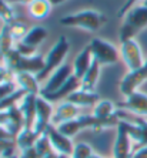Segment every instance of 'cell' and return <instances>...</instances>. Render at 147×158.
Returning <instances> with one entry per match:
<instances>
[{
	"instance_id": "44",
	"label": "cell",
	"mask_w": 147,
	"mask_h": 158,
	"mask_svg": "<svg viewBox=\"0 0 147 158\" xmlns=\"http://www.w3.org/2000/svg\"><path fill=\"white\" fill-rule=\"evenodd\" d=\"M69 158H71V157H69Z\"/></svg>"
},
{
	"instance_id": "45",
	"label": "cell",
	"mask_w": 147,
	"mask_h": 158,
	"mask_svg": "<svg viewBox=\"0 0 147 158\" xmlns=\"http://www.w3.org/2000/svg\"><path fill=\"white\" fill-rule=\"evenodd\" d=\"M103 158H104V157H103Z\"/></svg>"
},
{
	"instance_id": "29",
	"label": "cell",
	"mask_w": 147,
	"mask_h": 158,
	"mask_svg": "<svg viewBox=\"0 0 147 158\" xmlns=\"http://www.w3.org/2000/svg\"><path fill=\"white\" fill-rule=\"evenodd\" d=\"M94 154L92 145H89L87 143H77L74 144V150L71 158H90Z\"/></svg>"
},
{
	"instance_id": "11",
	"label": "cell",
	"mask_w": 147,
	"mask_h": 158,
	"mask_svg": "<svg viewBox=\"0 0 147 158\" xmlns=\"http://www.w3.org/2000/svg\"><path fill=\"white\" fill-rule=\"evenodd\" d=\"M119 108L127 110L140 117H147V94L141 91L133 93L132 96L126 97V100L119 106Z\"/></svg>"
},
{
	"instance_id": "21",
	"label": "cell",
	"mask_w": 147,
	"mask_h": 158,
	"mask_svg": "<svg viewBox=\"0 0 147 158\" xmlns=\"http://www.w3.org/2000/svg\"><path fill=\"white\" fill-rule=\"evenodd\" d=\"M16 43L17 41L15 40V37L11 34L9 23H4L2 30H0V60H3L4 56L16 47Z\"/></svg>"
},
{
	"instance_id": "9",
	"label": "cell",
	"mask_w": 147,
	"mask_h": 158,
	"mask_svg": "<svg viewBox=\"0 0 147 158\" xmlns=\"http://www.w3.org/2000/svg\"><path fill=\"white\" fill-rule=\"evenodd\" d=\"M73 66L71 64H62L59 69H56L52 74H50V77L46 80L44 85L41 87V91L40 94H49V93H54L56 90H59L67 80H69L71 76H73Z\"/></svg>"
},
{
	"instance_id": "4",
	"label": "cell",
	"mask_w": 147,
	"mask_h": 158,
	"mask_svg": "<svg viewBox=\"0 0 147 158\" xmlns=\"http://www.w3.org/2000/svg\"><path fill=\"white\" fill-rule=\"evenodd\" d=\"M90 52L93 54V59L97 63H100L102 66H110V64H116L120 59V50L114 47V44L110 41L94 37L90 40L87 44Z\"/></svg>"
},
{
	"instance_id": "35",
	"label": "cell",
	"mask_w": 147,
	"mask_h": 158,
	"mask_svg": "<svg viewBox=\"0 0 147 158\" xmlns=\"http://www.w3.org/2000/svg\"><path fill=\"white\" fill-rule=\"evenodd\" d=\"M19 155H20V158H40V155H39V152L36 151L34 147L27 148V150H24V151H20Z\"/></svg>"
},
{
	"instance_id": "1",
	"label": "cell",
	"mask_w": 147,
	"mask_h": 158,
	"mask_svg": "<svg viewBox=\"0 0 147 158\" xmlns=\"http://www.w3.org/2000/svg\"><path fill=\"white\" fill-rule=\"evenodd\" d=\"M106 22L107 19L97 10H81L74 15L63 16L59 20L64 27H76L87 31H97Z\"/></svg>"
},
{
	"instance_id": "13",
	"label": "cell",
	"mask_w": 147,
	"mask_h": 158,
	"mask_svg": "<svg viewBox=\"0 0 147 158\" xmlns=\"http://www.w3.org/2000/svg\"><path fill=\"white\" fill-rule=\"evenodd\" d=\"M80 108L77 106H74L73 103L70 101H63L62 104L54 108V115H53V125H59L62 123L70 121V120H74V118L80 117Z\"/></svg>"
},
{
	"instance_id": "40",
	"label": "cell",
	"mask_w": 147,
	"mask_h": 158,
	"mask_svg": "<svg viewBox=\"0 0 147 158\" xmlns=\"http://www.w3.org/2000/svg\"><path fill=\"white\" fill-rule=\"evenodd\" d=\"M17 3H23V4H29V3H32L33 0H16Z\"/></svg>"
},
{
	"instance_id": "28",
	"label": "cell",
	"mask_w": 147,
	"mask_h": 158,
	"mask_svg": "<svg viewBox=\"0 0 147 158\" xmlns=\"http://www.w3.org/2000/svg\"><path fill=\"white\" fill-rule=\"evenodd\" d=\"M34 148H36V151L39 152L40 158L44 157V155L50 154V152H53L52 143H50V140H49V137L46 135V134H41V135L39 137V140L36 141V145H34Z\"/></svg>"
},
{
	"instance_id": "5",
	"label": "cell",
	"mask_w": 147,
	"mask_h": 158,
	"mask_svg": "<svg viewBox=\"0 0 147 158\" xmlns=\"http://www.w3.org/2000/svg\"><path fill=\"white\" fill-rule=\"evenodd\" d=\"M120 59L124 61V64H126V67L129 69V71L137 70L140 67H143L147 61V60H144L141 47H140V44L136 41V39L121 41Z\"/></svg>"
},
{
	"instance_id": "24",
	"label": "cell",
	"mask_w": 147,
	"mask_h": 158,
	"mask_svg": "<svg viewBox=\"0 0 147 158\" xmlns=\"http://www.w3.org/2000/svg\"><path fill=\"white\" fill-rule=\"evenodd\" d=\"M116 111H117V108L110 100H100L94 106V110L92 114L100 120H109V118L116 115Z\"/></svg>"
},
{
	"instance_id": "2",
	"label": "cell",
	"mask_w": 147,
	"mask_h": 158,
	"mask_svg": "<svg viewBox=\"0 0 147 158\" xmlns=\"http://www.w3.org/2000/svg\"><path fill=\"white\" fill-rule=\"evenodd\" d=\"M69 52H70L69 40L64 36L59 37L57 41L54 43V46L52 47V50L44 56V69L37 74V80L40 81V83L47 80L50 77V74L56 69H59L62 64H64L63 61L66 59V56L69 54Z\"/></svg>"
},
{
	"instance_id": "12",
	"label": "cell",
	"mask_w": 147,
	"mask_h": 158,
	"mask_svg": "<svg viewBox=\"0 0 147 158\" xmlns=\"http://www.w3.org/2000/svg\"><path fill=\"white\" fill-rule=\"evenodd\" d=\"M79 88H80V78L76 77L73 74L59 90H56L54 93H49V94H40V96H43L44 98H47L50 103L66 101V100L69 98L70 94H73L74 91H77Z\"/></svg>"
},
{
	"instance_id": "19",
	"label": "cell",
	"mask_w": 147,
	"mask_h": 158,
	"mask_svg": "<svg viewBox=\"0 0 147 158\" xmlns=\"http://www.w3.org/2000/svg\"><path fill=\"white\" fill-rule=\"evenodd\" d=\"M52 7L53 4L50 3V0H33L27 4V13L36 20H43L50 15Z\"/></svg>"
},
{
	"instance_id": "25",
	"label": "cell",
	"mask_w": 147,
	"mask_h": 158,
	"mask_svg": "<svg viewBox=\"0 0 147 158\" xmlns=\"http://www.w3.org/2000/svg\"><path fill=\"white\" fill-rule=\"evenodd\" d=\"M27 93L24 91V90H22V88H17L15 93H11L10 96L4 97L3 100H0V113H3V111H7L10 110L11 107L17 106L20 101H22V98L24 96H26Z\"/></svg>"
},
{
	"instance_id": "30",
	"label": "cell",
	"mask_w": 147,
	"mask_h": 158,
	"mask_svg": "<svg viewBox=\"0 0 147 158\" xmlns=\"http://www.w3.org/2000/svg\"><path fill=\"white\" fill-rule=\"evenodd\" d=\"M15 13L13 9L9 6V3L6 0H0V20H3L4 23H10L15 19Z\"/></svg>"
},
{
	"instance_id": "7",
	"label": "cell",
	"mask_w": 147,
	"mask_h": 158,
	"mask_svg": "<svg viewBox=\"0 0 147 158\" xmlns=\"http://www.w3.org/2000/svg\"><path fill=\"white\" fill-rule=\"evenodd\" d=\"M44 134L49 137V140L52 143V147H53V151H54V152L67 155V157H71L73 150H74V144H73V140H71L70 137H66L64 134H62V132L57 130V127L53 124L49 125Z\"/></svg>"
},
{
	"instance_id": "34",
	"label": "cell",
	"mask_w": 147,
	"mask_h": 158,
	"mask_svg": "<svg viewBox=\"0 0 147 158\" xmlns=\"http://www.w3.org/2000/svg\"><path fill=\"white\" fill-rule=\"evenodd\" d=\"M139 2H140V0H126L124 4L121 6L120 11H119V17L123 19L126 16V13H127L130 9H133L134 6H137V4H139Z\"/></svg>"
},
{
	"instance_id": "39",
	"label": "cell",
	"mask_w": 147,
	"mask_h": 158,
	"mask_svg": "<svg viewBox=\"0 0 147 158\" xmlns=\"http://www.w3.org/2000/svg\"><path fill=\"white\" fill-rule=\"evenodd\" d=\"M41 158H57V152H50V154H47V155H44V157H41Z\"/></svg>"
},
{
	"instance_id": "18",
	"label": "cell",
	"mask_w": 147,
	"mask_h": 158,
	"mask_svg": "<svg viewBox=\"0 0 147 158\" xmlns=\"http://www.w3.org/2000/svg\"><path fill=\"white\" fill-rule=\"evenodd\" d=\"M16 84L27 94H40L41 87L40 81L37 80L36 74L32 73H17L16 74Z\"/></svg>"
},
{
	"instance_id": "6",
	"label": "cell",
	"mask_w": 147,
	"mask_h": 158,
	"mask_svg": "<svg viewBox=\"0 0 147 158\" xmlns=\"http://www.w3.org/2000/svg\"><path fill=\"white\" fill-rule=\"evenodd\" d=\"M53 115H54L53 103H50L47 98L39 94L36 98V123L33 127V130L39 135L46 132L47 127L53 121Z\"/></svg>"
},
{
	"instance_id": "41",
	"label": "cell",
	"mask_w": 147,
	"mask_h": 158,
	"mask_svg": "<svg viewBox=\"0 0 147 158\" xmlns=\"http://www.w3.org/2000/svg\"><path fill=\"white\" fill-rule=\"evenodd\" d=\"M90 158H103V157H102V155H99V154H96V152H94V154H93Z\"/></svg>"
},
{
	"instance_id": "8",
	"label": "cell",
	"mask_w": 147,
	"mask_h": 158,
	"mask_svg": "<svg viewBox=\"0 0 147 158\" xmlns=\"http://www.w3.org/2000/svg\"><path fill=\"white\" fill-rule=\"evenodd\" d=\"M147 81V61L143 67L137 70H132L126 74L120 83V93L124 97L132 96L133 93L137 91V88Z\"/></svg>"
},
{
	"instance_id": "17",
	"label": "cell",
	"mask_w": 147,
	"mask_h": 158,
	"mask_svg": "<svg viewBox=\"0 0 147 158\" xmlns=\"http://www.w3.org/2000/svg\"><path fill=\"white\" fill-rule=\"evenodd\" d=\"M44 69V56L36 54L33 57H23L20 59L16 69V74L17 73H32V74H39Z\"/></svg>"
},
{
	"instance_id": "14",
	"label": "cell",
	"mask_w": 147,
	"mask_h": 158,
	"mask_svg": "<svg viewBox=\"0 0 147 158\" xmlns=\"http://www.w3.org/2000/svg\"><path fill=\"white\" fill-rule=\"evenodd\" d=\"M39 94H26L19 103V107L24 117V128L33 130L36 123V98Z\"/></svg>"
},
{
	"instance_id": "20",
	"label": "cell",
	"mask_w": 147,
	"mask_h": 158,
	"mask_svg": "<svg viewBox=\"0 0 147 158\" xmlns=\"http://www.w3.org/2000/svg\"><path fill=\"white\" fill-rule=\"evenodd\" d=\"M100 67L102 64L97 63L94 60L92 64V67L87 70V73L83 76V78L80 80V88L81 90H86V91H94V87L99 81L100 77Z\"/></svg>"
},
{
	"instance_id": "43",
	"label": "cell",
	"mask_w": 147,
	"mask_h": 158,
	"mask_svg": "<svg viewBox=\"0 0 147 158\" xmlns=\"http://www.w3.org/2000/svg\"><path fill=\"white\" fill-rule=\"evenodd\" d=\"M0 158H3V157H0Z\"/></svg>"
},
{
	"instance_id": "36",
	"label": "cell",
	"mask_w": 147,
	"mask_h": 158,
	"mask_svg": "<svg viewBox=\"0 0 147 158\" xmlns=\"http://www.w3.org/2000/svg\"><path fill=\"white\" fill-rule=\"evenodd\" d=\"M10 140H16L15 135H13L6 127L0 125V143H2V141H10Z\"/></svg>"
},
{
	"instance_id": "3",
	"label": "cell",
	"mask_w": 147,
	"mask_h": 158,
	"mask_svg": "<svg viewBox=\"0 0 147 158\" xmlns=\"http://www.w3.org/2000/svg\"><path fill=\"white\" fill-rule=\"evenodd\" d=\"M120 29V41L132 40L139 31L147 27V6L137 4L126 13Z\"/></svg>"
},
{
	"instance_id": "38",
	"label": "cell",
	"mask_w": 147,
	"mask_h": 158,
	"mask_svg": "<svg viewBox=\"0 0 147 158\" xmlns=\"http://www.w3.org/2000/svg\"><path fill=\"white\" fill-rule=\"evenodd\" d=\"M64 2H67V0H50V3H52L53 6H59V4H63Z\"/></svg>"
},
{
	"instance_id": "31",
	"label": "cell",
	"mask_w": 147,
	"mask_h": 158,
	"mask_svg": "<svg viewBox=\"0 0 147 158\" xmlns=\"http://www.w3.org/2000/svg\"><path fill=\"white\" fill-rule=\"evenodd\" d=\"M9 83H16V74L4 64H0V85Z\"/></svg>"
},
{
	"instance_id": "16",
	"label": "cell",
	"mask_w": 147,
	"mask_h": 158,
	"mask_svg": "<svg viewBox=\"0 0 147 158\" xmlns=\"http://www.w3.org/2000/svg\"><path fill=\"white\" fill-rule=\"evenodd\" d=\"M93 61H94V59H93L92 52H90L89 46H86V47L83 48L77 56H76V59H74V61H73V73H74V76L81 80L83 76L87 73V70L92 67Z\"/></svg>"
},
{
	"instance_id": "32",
	"label": "cell",
	"mask_w": 147,
	"mask_h": 158,
	"mask_svg": "<svg viewBox=\"0 0 147 158\" xmlns=\"http://www.w3.org/2000/svg\"><path fill=\"white\" fill-rule=\"evenodd\" d=\"M16 50H17L23 57H33V56L37 54L36 47H32V46L23 43V41H17V43H16Z\"/></svg>"
},
{
	"instance_id": "37",
	"label": "cell",
	"mask_w": 147,
	"mask_h": 158,
	"mask_svg": "<svg viewBox=\"0 0 147 158\" xmlns=\"http://www.w3.org/2000/svg\"><path fill=\"white\" fill-rule=\"evenodd\" d=\"M132 158H147V147L139 148L132 154Z\"/></svg>"
},
{
	"instance_id": "23",
	"label": "cell",
	"mask_w": 147,
	"mask_h": 158,
	"mask_svg": "<svg viewBox=\"0 0 147 158\" xmlns=\"http://www.w3.org/2000/svg\"><path fill=\"white\" fill-rule=\"evenodd\" d=\"M49 31L44 27L41 26H34V27H30L29 31L26 33V36L23 37V43L29 44L32 47H36L37 46H40L44 40H46V37H47Z\"/></svg>"
},
{
	"instance_id": "10",
	"label": "cell",
	"mask_w": 147,
	"mask_h": 158,
	"mask_svg": "<svg viewBox=\"0 0 147 158\" xmlns=\"http://www.w3.org/2000/svg\"><path fill=\"white\" fill-rule=\"evenodd\" d=\"M133 154V140L130 138L124 125H117V134L113 145V158H132Z\"/></svg>"
},
{
	"instance_id": "27",
	"label": "cell",
	"mask_w": 147,
	"mask_h": 158,
	"mask_svg": "<svg viewBox=\"0 0 147 158\" xmlns=\"http://www.w3.org/2000/svg\"><path fill=\"white\" fill-rule=\"evenodd\" d=\"M9 26H10L11 34H13V37H15L16 41H22L23 37L26 36V33L29 31L24 20H22V19H19V17L13 19V20L9 23Z\"/></svg>"
},
{
	"instance_id": "15",
	"label": "cell",
	"mask_w": 147,
	"mask_h": 158,
	"mask_svg": "<svg viewBox=\"0 0 147 158\" xmlns=\"http://www.w3.org/2000/svg\"><path fill=\"white\" fill-rule=\"evenodd\" d=\"M66 101L73 103L74 106H77L79 108H87V107H94L96 104L99 103L100 96L96 91H86V90L79 88L77 91H74L73 94H70Z\"/></svg>"
},
{
	"instance_id": "33",
	"label": "cell",
	"mask_w": 147,
	"mask_h": 158,
	"mask_svg": "<svg viewBox=\"0 0 147 158\" xmlns=\"http://www.w3.org/2000/svg\"><path fill=\"white\" fill-rule=\"evenodd\" d=\"M17 84L16 83H9V84H3L0 85V100H3L4 97L10 96L11 93H15L17 90Z\"/></svg>"
},
{
	"instance_id": "22",
	"label": "cell",
	"mask_w": 147,
	"mask_h": 158,
	"mask_svg": "<svg viewBox=\"0 0 147 158\" xmlns=\"http://www.w3.org/2000/svg\"><path fill=\"white\" fill-rule=\"evenodd\" d=\"M39 134H37L34 130L30 128H23L22 131L17 134L16 137V147H17V151H24L27 148H33L36 145V141L39 140Z\"/></svg>"
},
{
	"instance_id": "26",
	"label": "cell",
	"mask_w": 147,
	"mask_h": 158,
	"mask_svg": "<svg viewBox=\"0 0 147 158\" xmlns=\"http://www.w3.org/2000/svg\"><path fill=\"white\" fill-rule=\"evenodd\" d=\"M56 127H57V130H59L62 134H64L66 137H70V138H73L74 135H77L81 130H84L79 118H74V120H70V121L62 123V124L56 125Z\"/></svg>"
},
{
	"instance_id": "42",
	"label": "cell",
	"mask_w": 147,
	"mask_h": 158,
	"mask_svg": "<svg viewBox=\"0 0 147 158\" xmlns=\"http://www.w3.org/2000/svg\"><path fill=\"white\" fill-rule=\"evenodd\" d=\"M9 158H20V155H19V152H16V154H13L11 157H9Z\"/></svg>"
}]
</instances>
